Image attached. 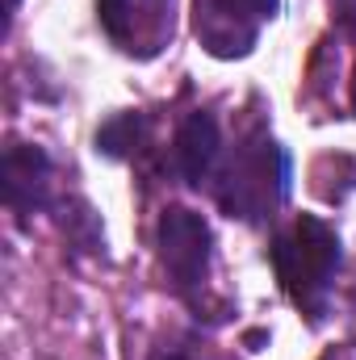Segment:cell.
Instances as JSON below:
<instances>
[{
    "label": "cell",
    "mask_w": 356,
    "mask_h": 360,
    "mask_svg": "<svg viewBox=\"0 0 356 360\" xmlns=\"http://www.w3.org/2000/svg\"><path fill=\"white\" fill-rule=\"evenodd\" d=\"M331 17L348 38H356V0H331Z\"/></svg>",
    "instance_id": "30bf717a"
},
{
    "label": "cell",
    "mask_w": 356,
    "mask_h": 360,
    "mask_svg": "<svg viewBox=\"0 0 356 360\" xmlns=\"http://www.w3.org/2000/svg\"><path fill=\"white\" fill-rule=\"evenodd\" d=\"M105 38L130 59H155L177 38V0H96Z\"/></svg>",
    "instance_id": "5b68a950"
},
{
    "label": "cell",
    "mask_w": 356,
    "mask_h": 360,
    "mask_svg": "<svg viewBox=\"0 0 356 360\" xmlns=\"http://www.w3.org/2000/svg\"><path fill=\"white\" fill-rule=\"evenodd\" d=\"M151 147V117L143 109H126L113 113L101 130H96V151L109 160H134Z\"/></svg>",
    "instance_id": "ba28073f"
},
{
    "label": "cell",
    "mask_w": 356,
    "mask_h": 360,
    "mask_svg": "<svg viewBox=\"0 0 356 360\" xmlns=\"http://www.w3.org/2000/svg\"><path fill=\"white\" fill-rule=\"evenodd\" d=\"M155 248L160 269L168 276L172 293L201 319H227L222 302H214L210 276H214V231L210 222L189 205H164L155 222Z\"/></svg>",
    "instance_id": "3957f363"
},
{
    "label": "cell",
    "mask_w": 356,
    "mask_h": 360,
    "mask_svg": "<svg viewBox=\"0 0 356 360\" xmlns=\"http://www.w3.org/2000/svg\"><path fill=\"white\" fill-rule=\"evenodd\" d=\"M147 360H222L201 335L193 331H180V335H164L155 340V348L147 352Z\"/></svg>",
    "instance_id": "9c48e42d"
},
{
    "label": "cell",
    "mask_w": 356,
    "mask_h": 360,
    "mask_svg": "<svg viewBox=\"0 0 356 360\" xmlns=\"http://www.w3.org/2000/svg\"><path fill=\"white\" fill-rule=\"evenodd\" d=\"M222 164V130H218V117L210 109H193L184 113V122L172 134V147H168V172L172 180L189 184V188H201L210 184L214 172Z\"/></svg>",
    "instance_id": "52a82bcc"
},
{
    "label": "cell",
    "mask_w": 356,
    "mask_h": 360,
    "mask_svg": "<svg viewBox=\"0 0 356 360\" xmlns=\"http://www.w3.org/2000/svg\"><path fill=\"white\" fill-rule=\"evenodd\" d=\"M289 180H293L289 151L268 134V126L256 122L222 155L218 172L210 180V193H214V201H218V210L227 218L260 226L285 205Z\"/></svg>",
    "instance_id": "6da1fadb"
},
{
    "label": "cell",
    "mask_w": 356,
    "mask_h": 360,
    "mask_svg": "<svg viewBox=\"0 0 356 360\" xmlns=\"http://www.w3.org/2000/svg\"><path fill=\"white\" fill-rule=\"evenodd\" d=\"M276 8L281 0H197L193 34L214 59H248Z\"/></svg>",
    "instance_id": "277c9868"
},
{
    "label": "cell",
    "mask_w": 356,
    "mask_h": 360,
    "mask_svg": "<svg viewBox=\"0 0 356 360\" xmlns=\"http://www.w3.org/2000/svg\"><path fill=\"white\" fill-rule=\"evenodd\" d=\"M272 272L285 289V297L306 314V323H323L331 314V293H336V276L344 264V248L340 235L314 218V214H298L268 248Z\"/></svg>",
    "instance_id": "7a4b0ae2"
},
{
    "label": "cell",
    "mask_w": 356,
    "mask_h": 360,
    "mask_svg": "<svg viewBox=\"0 0 356 360\" xmlns=\"http://www.w3.org/2000/svg\"><path fill=\"white\" fill-rule=\"evenodd\" d=\"M0 193H4V210L30 226L34 214L55 210V160L38 147V143H21L13 139L0 155Z\"/></svg>",
    "instance_id": "8992f818"
},
{
    "label": "cell",
    "mask_w": 356,
    "mask_h": 360,
    "mask_svg": "<svg viewBox=\"0 0 356 360\" xmlns=\"http://www.w3.org/2000/svg\"><path fill=\"white\" fill-rule=\"evenodd\" d=\"M17 4H21V0H8V13H4L8 21H13V13H17ZM4 30H8V25H4Z\"/></svg>",
    "instance_id": "8fae6325"
},
{
    "label": "cell",
    "mask_w": 356,
    "mask_h": 360,
    "mask_svg": "<svg viewBox=\"0 0 356 360\" xmlns=\"http://www.w3.org/2000/svg\"><path fill=\"white\" fill-rule=\"evenodd\" d=\"M352 109H356V72H352Z\"/></svg>",
    "instance_id": "7c38bea8"
}]
</instances>
